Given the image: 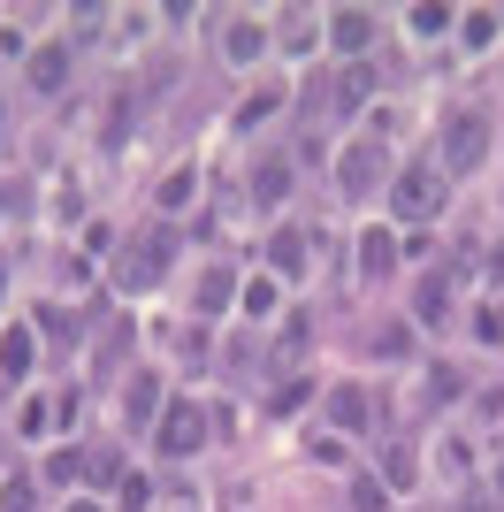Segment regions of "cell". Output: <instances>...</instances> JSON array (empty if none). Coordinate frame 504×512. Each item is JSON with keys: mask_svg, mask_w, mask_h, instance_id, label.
I'll list each match as a JSON object with an SVG mask.
<instances>
[{"mask_svg": "<svg viewBox=\"0 0 504 512\" xmlns=\"http://www.w3.org/2000/svg\"><path fill=\"white\" fill-rule=\"evenodd\" d=\"M0 214H8V192H0Z\"/></svg>", "mask_w": 504, "mask_h": 512, "instance_id": "28", "label": "cell"}, {"mask_svg": "<svg viewBox=\"0 0 504 512\" xmlns=\"http://www.w3.org/2000/svg\"><path fill=\"white\" fill-rule=\"evenodd\" d=\"M115 497H123V512H146L153 482H146V474H123V482H115Z\"/></svg>", "mask_w": 504, "mask_h": 512, "instance_id": "18", "label": "cell"}, {"mask_svg": "<svg viewBox=\"0 0 504 512\" xmlns=\"http://www.w3.org/2000/svg\"><path fill=\"white\" fill-rule=\"evenodd\" d=\"M237 299H245V314H275V291H268V283H245Z\"/></svg>", "mask_w": 504, "mask_h": 512, "instance_id": "22", "label": "cell"}, {"mask_svg": "<svg viewBox=\"0 0 504 512\" xmlns=\"http://www.w3.org/2000/svg\"><path fill=\"white\" fill-rule=\"evenodd\" d=\"M62 77H69V46H39L31 54V92H62Z\"/></svg>", "mask_w": 504, "mask_h": 512, "instance_id": "8", "label": "cell"}, {"mask_svg": "<svg viewBox=\"0 0 504 512\" xmlns=\"http://www.w3.org/2000/svg\"><path fill=\"white\" fill-rule=\"evenodd\" d=\"M153 413H161V383H153V375H130V390H123V421H130V428H146Z\"/></svg>", "mask_w": 504, "mask_h": 512, "instance_id": "6", "label": "cell"}, {"mask_svg": "<svg viewBox=\"0 0 504 512\" xmlns=\"http://www.w3.org/2000/svg\"><path fill=\"white\" fill-rule=\"evenodd\" d=\"M390 268H398V237L367 230V237H359V276H390Z\"/></svg>", "mask_w": 504, "mask_h": 512, "instance_id": "10", "label": "cell"}, {"mask_svg": "<svg viewBox=\"0 0 504 512\" xmlns=\"http://www.w3.org/2000/svg\"><path fill=\"white\" fill-rule=\"evenodd\" d=\"M459 512H497V505H489V497H466V505Z\"/></svg>", "mask_w": 504, "mask_h": 512, "instance_id": "27", "label": "cell"}, {"mask_svg": "<svg viewBox=\"0 0 504 512\" xmlns=\"http://www.w3.org/2000/svg\"><path fill=\"white\" fill-rule=\"evenodd\" d=\"M23 375H31V337L8 329V337H0V383H23Z\"/></svg>", "mask_w": 504, "mask_h": 512, "instance_id": "12", "label": "cell"}, {"mask_svg": "<svg viewBox=\"0 0 504 512\" xmlns=\"http://www.w3.org/2000/svg\"><path fill=\"white\" fill-rule=\"evenodd\" d=\"M482 153H489V123H482V115H451V130H443V161H451V169H482Z\"/></svg>", "mask_w": 504, "mask_h": 512, "instance_id": "4", "label": "cell"}, {"mask_svg": "<svg viewBox=\"0 0 504 512\" xmlns=\"http://www.w3.org/2000/svg\"><path fill=\"white\" fill-rule=\"evenodd\" d=\"M84 482H123V467H115V451H84Z\"/></svg>", "mask_w": 504, "mask_h": 512, "instance_id": "19", "label": "cell"}, {"mask_svg": "<svg viewBox=\"0 0 504 512\" xmlns=\"http://www.w3.org/2000/svg\"><path fill=\"white\" fill-rule=\"evenodd\" d=\"M260 46H268V31H260V23H245V16H237V23H230V39H222V54H230V62H252Z\"/></svg>", "mask_w": 504, "mask_h": 512, "instance_id": "13", "label": "cell"}, {"mask_svg": "<svg viewBox=\"0 0 504 512\" xmlns=\"http://www.w3.org/2000/svg\"><path fill=\"white\" fill-rule=\"evenodd\" d=\"M443 306H451V283H443V276H428V283H420V314H428V321H443Z\"/></svg>", "mask_w": 504, "mask_h": 512, "instance_id": "17", "label": "cell"}, {"mask_svg": "<svg viewBox=\"0 0 504 512\" xmlns=\"http://www.w3.org/2000/svg\"><path fill=\"white\" fill-rule=\"evenodd\" d=\"M230 299H237V283L222 276V268H214V276H199V314H222Z\"/></svg>", "mask_w": 504, "mask_h": 512, "instance_id": "15", "label": "cell"}, {"mask_svg": "<svg viewBox=\"0 0 504 512\" xmlns=\"http://www.w3.org/2000/svg\"><path fill=\"white\" fill-rule=\"evenodd\" d=\"M199 444H207V421H199L191 398H176V406L161 413V451H168V459H191Z\"/></svg>", "mask_w": 504, "mask_h": 512, "instance_id": "3", "label": "cell"}, {"mask_svg": "<svg viewBox=\"0 0 504 512\" xmlns=\"http://www.w3.org/2000/svg\"><path fill=\"white\" fill-rule=\"evenodd\" d=\"M352 505L359 512H390V490H382V482H352Z\"/></svg>", "mask_w": 504, "mask_h": 512, "instance_id": "21", "label": "cell"}, {"mask_svg": "<svg viewBox=\"0 0 504 512\" xmlns=\"http://www.w3.org/2000/svg\"><path fill=\"white\" fill-rule=\"evenodd\" d=\"M46 474H54V482H69V474H84V451H62V459H46Z\"/></svg>", "mask_w": 504, "mask_h": 512, "instance_id": "26", "label": "cell"}, {"mask_svg": "<svg viewBox=\"0 0 504 512\" xmlns=\"http://www.w3.org/2000/svg\"><path fill=\"white\" fill-rule=\"evenodd\" d=\"M184 199H191V169H176V176L161 184V207H184Z\"/></svg>", "mask_w": 504, "mask_h": 512, "instance_id": "23", "label": "cell"}, {"mask_svg": "<svg viewBox=\"0 0 504 512\" xmlns=\"http://www.w3.org/2000/svg\"><path fill=\"white\" fill-rule=\"evenodd\" d=\"M497 490H504V474H497Z\"/></svg>", "mask_w": 504, "mask_h": 512, "instance_id": "29", "label": "cell"}, {"mask_svg": "<svg viewBox=\"0 0 504 512\" xmlns=\"http://www.w3.org/2000/svg\"><path fill=\"white\" fill-rule=\"evenodd\" d=\"M168 260H176V230H146L138 237V245H123V268H115V283H123V291H153V283L168 276Z\"/></svg>", "mask_w": 504, "mask_h": 512, "instance_id": "1", "label": "cell"}, {"mask_svg": "<svg viewBox=\"0 0 504 512\" xmlns=\"http://www.w3.org/2000/svg\"><path fill=\"white\" fill-rule=\"evenodd\" d=\"M375 176H382V146H375V138H367V146H352L344 161H336V184H344L352 199H367V192H375Z\"/></svg>", "mask_w": 504, "mask_h": 512, "instance_id": "5", "label": "cell"}, {"mask_svg": "<svg viewBox=\"0 0 504 512\" xmlns=\"http://www.w3.org/2000/svg\"><path fill=\"white\" fill-rule=\"evenodd\" d=\"M367 92H375V77H367V69H352V77L336 85V115H352V107H367Z\"/></svg>", "mask_w": 504, "mask_h": 512, "instance_id": "16", "label": "cell"}, {"mask_svg": "<svg viewBox=\"0 0 504 512\" xmlns=\"http://www.w3.org/2000/svg\"><path fill=\"white\" fill-rule=\"evenodd\" d=\"M390 207L398 214H443V176L428 169V161H413V169H398V184H390Z\"/></svg>", "mask_w": 504, "mask_h": 512, "instance_id": "2", "label": "cell"}, {"mask_svg": "<svg viewBox=\"0 0 504 512\" xmlns=\"http://www.w3.org/2000/svg\"><path fill=\"white\" fill-rule=\"evenodd\" d=\"M31 497H39L31 482H8V490H0V512H31Z\"/></svg>", "mask_w": 504, "mask_h": 512, "instance_id": "24", "label": "cell"}, {"mask_svg": "<svg viewBox=\"0 0 504 512\" xmlns=\"http://www.w3.org/2000/svg\"><path fill=\"white\" fill-rule=\"evenodd\" d=\"M451 390H459V367H436V375H428V398H436V406H443Z\"/></svg>", "mask_w": 504, "mask_h": 512, "instance_id": "25", "label": "cell"}, {"mask_svg": "<svg viewBox=\"0 0 504 512\" xmlns=\"http://www.w3.org/2000/svg\"><path fill=\"white\" fill-rule=\"evenodd\" d=\"M382 474H390V490H413V482H420V459L405 444H390V451H382Z\"/></svg>", "mask_w": 504, "mask_h": 512, "instance_id": "14", "label": "cell"}, {"mask_svg": "<svg viewBox=\"0 0 504 512\" xmlns=\"http://www.w3.org/2000/svg\"><path fill=\"white\" fill-rule=\"evenodd\" d=\"M329 413H336V428H367V421H375V406H367V390H359V383L329 390Z\"/></svg>", "mask_w": 504, "mask_h": 512, "instance_id": "9", "label": "cell"}, {"mask_svg": "<svg viewBox=\"0 0 504 512\" xmlns=\"http://www.w3.org/2000/svg\"><path fill=\"white\" fill-rule=\"evenodd\" d=\"M329 39L344 46V54H367V39H375V23L359 16V8H336V16H329Z\"/></svg>", "mask_w": 504, "mask_h": 512, "instance_id": "7", "label": "cell"}, {"mask_svg": "<svg viewBox=\"0 0 504 512\" xmlns=\"http://www.w3.org/2000/svg\"><path fill=\"white\" fill-rule=\"evenodd\" d=\"M0 276H8V268H0Z\"/></svg>", "mask_w": 504, "mask_h": 512, "instance_id": "31", "label": "cell"}, {"mask_svg": "<svg viewBox=\"0 0 504 512\" xmlns=\"http://www.w3.org/2000/svg\"><path fill=\"white\" fill-rule=\"evenodd\" d=\"M0 467H8V459H0Z\"/></svg>", "mask_w": 504, "mask_h": 512, "instance_id": "30", "label": "cell"}, {"mask_svg": "<svg viewBox=\"0 0 504 512\" xmlns=\"http://www.w3.org/2000/svg\"><path fill=\"white\" fill-rule=\"evenodd\" d=\"M275 268H306V237H298V230L275 237Z\"/></svg>", "mask_w": 504, "mask_h": 512, "instance_id": "20", "label": "cell"}, {"mask_svg": "<svg viewBox=\"0 0 504 512\" xmlns=\"http://www.w3.org/2000/svg\"><path fill=\"white\" fill-rule=\"evenodd\" d=\"M283 192H291V169H283V161H260V169H252V199H260V207H283Z\"/></svg>", "mask_w": 504, "mask_h": 512, "instance_id": "11", "label": "cell"}]
</instances>
